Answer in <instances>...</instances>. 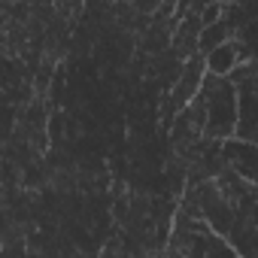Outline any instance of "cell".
Here are the masks:
<instances>
[{
	"label": "cell",
	"mask_w": 258,
	"mask_h": 258,
	"mask_svg": "<svg viewBox=\"0 0 258 258\" xmlns=\"http://www.w3.org/2000/svg\"><path fill=\"white\" fill-rule=\"evenodd\" d=\"M167 258H182V255L179 252H167Z\"/></svg>",
	"instance_id": "1"
}]
</instances>
